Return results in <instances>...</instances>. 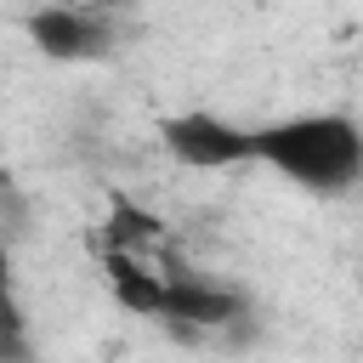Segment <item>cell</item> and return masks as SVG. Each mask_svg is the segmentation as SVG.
<instances>
[{"instance_id":"5","label":"cell","mask_w":363,"mask_h":363,"mask_svg":"<svg viewBox=\"0 0 363 363\" xmlns=\"http://www.w3.org/2000/svg\"><path fill=\"white\" fill-rule=\"evenodd\" d=\"M102 261H108V284H113V295H119L125 312L164 318V272H153L136 250H108Z\"/></svg>"},{"instance_id":"3","label":"cell","mask_w":363,"mask_h":363,"mask_svg":"<svg viewBox=\"0 0 363 363\" xmlns=\"http://www.w3.org/2000/svg\"><path fill=\"white\" fill-rule=\"evenodd\" d=\"M28 40L45 57H62V62H91V57H108V45H113L108 23L79 11V6H40L28 17Z\"/></svg>"},{"instance_id":"4","label":"cell","mask_w":363,"mask_h":363,"mask_svg":"<svg viewBox=\"0 0 363 363\" xmlns=\"http://www.w3.org/2000/svg\"><path fill=\"white\" fill-rule=\"evenodd\" d=\"M164 318L216 329V323L244 318V295L227 289V284H216V278H199V272H187V267H170V272H164Z\"/></svg>"},{"instance_id":"7","label":"cell","mask_w":363,"mask_h":363,"mask_svg":"<svg viewBox=\"0 0 363 363\" xmlns=\"http://www.w3.org/2000/svg\"><path fill=\"white\" fill-rule=\"evenodd\" d=\"M11 329H17V306H11V255H6V238H0V352H23V340H17Z\"/></svg>"},{"instance_id":"1","label":"cell","mask_w":363,"mask_h":363,"mask_svg":"<svg viewBox=\"0 0 363 363\" xmlns=\"http://www.w3.org/2000/svg\"><path fill=\"white\" fill-rule=\"evenodd\" d=\"M255 159L312 193H346L363 176V130L346 113H301L255 130Z\"/></svg>"},{"instance_id":"6","label":"cell","mask_w":363,"mask_h":363,"mask_svg":"<svg viewBox=\"0 0 363 363\" xmlns=\"http://www.w3.org/2000/svg\"><path fill=\"white\" fill-rule=\"evenodd\" d=\"M164 238V221L153 216V210H142V204H130V199H113V210H108V227H102V244L108 250H147V244H159Z\"/></svg>"},{"instance_id":"2","label":"cell","mask_w":363,"mask_h":363,"mask_svg":"<svg viewBox=\"0 0 363 363\" xmlns=\"http://www.w3.org/2000/svg\"><path fill=\"white\" fill-rule=\"evenodd\" d=\"M159 136L193 170H227V164L255 159V130H238V125H227L216 113H176V119L159 125Z\"/></svg>"}]
</instances>
